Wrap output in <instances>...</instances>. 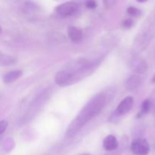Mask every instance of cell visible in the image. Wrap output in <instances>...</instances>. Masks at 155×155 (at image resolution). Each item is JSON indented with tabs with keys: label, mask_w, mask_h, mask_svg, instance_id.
I'll list each match as a JSON object with an SVG mask.
<instances>
[{
	"label": "cell",
	"mask_w": 155,
	"mask_h": 155,
	"mask_svg": "<svg viewBox=\"0 0 155 155\" xmlns=\"http://www.w3.org/2000/svg\"><path fill=\"white\" fill-rule=\"evenodd\" d=\"M105 101L106 97L104 94H98L91 98L69 124L66 136L69 138L75 136L90 120L101 112Z\"/></svg>",
	"instance_id": "cell-1"
},
{
	"label": "cell",
	"mask_w": 155,
	"mask_h": 155,
	"mask_svg": "<svg viewBox=\"0 0 155 155\" xmlns=\"http://www.w3.org/2000/svg\"><path fill=\"white\" fill-rule=\"evenodd\" d=\"M55 83L61 87L70 86L77 82V77L68 71H62L58 73L54 77Z\"/></svg>",
	"instance_id": "cell-2"
},
{
	"label": "cell",
	"mask_w": 155,
	"mask_h": 155,
	"mask_svg": "<svg viewBox=\"0 0 155 155\" xmlns=\"http://www.w3.org/2000/svg\"><path fill=\"white\" fill-rule=\"evenodd\" d=\"M134 23L131 18H127L123 21V27L126 29H130L133 26Z\"/></svg>",
	"instance_id": "cell-15"
},
{
	"label": "cell",
	"mask_w": 155,
	"mask_h": 155,
	"mask_svg": "<svg viewBox=\"0 0 155 155\" xmlns=\"http://www.w3.org/2000/svg\"><path fill=\"white\" fill-rule=\"evenodd\" d=\"M129 67L136 74H143L148 70V63L143 58L136 55L130 59Z\"/></svg>",
	"instance_id": "cell-4"
},
{
	"label": "cell",
	"mask_w": 155,
	"mask_h": 155,
	"mask_svg": "<svg viewBox=\"0 0 155 155\" xmlns=\"http://www.w3.org/2000/svg\"><path fill=\"white\" fill-rule=\"evenodd\" d=\"M86 8L89 9H93L97 7V3L95 0H88L86 2Z\"/></svg>",
	"instance_id": "cell-17"
},
{
	"label": "cell",
	"mask_w": 155,
	"mask_h": 155,
	"mask_svg": "<svg viewBox=\"0 0 155 155\" xmlns=\"http://www.w3.org/2000/svg\"><path fill=\"white\" fill-rule=\"evenodd\" d=\"M152 82H153V83H155V74H154V77H153V78H152Z\"/></svg>",
	"instance_id": "cell-20"
},
{
	"label": "cell",
	"mask_w": 155,
	"mask_h": 155,
	"mask_svg": "<svg viewBox=\"0 0 155 155\" xmlns=\"http://www.w3.org/2000/svg\"><path fill=\"white\" fill-rule=\"evenodd\" d=\"M142 83V78L138 75H132L129 77L125 83V87L128 91L133 92L136 90Z\"/></svg>",
	"instance_id": "cell-8"
},
{
	"label": "cell",
	"mask_w": 155,
	"mask_h": 155,
	"mask_svg": "<svg viewBox=\"0 0 155 155\" xmlns=\"http://www.w3.org/2000/svg\"><path fill=\"white\" fill-rule=\"evenodd\" d=\"M68 35L69 39L74 42H79L83 38V33H82L81 30L77 28V27H74V26L69 27Z\"/></svg>",
	"instance_id": "cell-10"
},
{
	"label": "cell",
	"mask_w": 155,
	"mask_h": 155,
	"mask_svg": "<svg viewBox=\"0 0 155 155\" xmlns=\"http://www.w3.org/2000/svg\"><path fill=\"white\" fill-rule=\"evenodd\" d=\"M22 74L23 72L21 70H15V71H10V72L5 74V76L3 77V81L5 83H12L18 80L22 76Z\"/></svg>",
	"instance_id": "cell-11"
},
{
	"label": "cell",
	"mask_w": 155,
	"mask_h": 155,
	"mask_svg": "<svg viewBox=\"0 0 155 155\" xmlns=\"http://www.w3.org/2000/svg\"><path fill=\"white\" fill-rule=\"evenodd\" d=\"M127 13L131 17H133V18H138V17H140L141 15H142V12H141L140 9L137 8L136 7H133V6H130L127 8Z\"/></svg>",
	"instance_id": "cell-14"
},
{
	"label": "cell",
	"mask_w": 155,
	"mask_h": 155,
	"mask_svg": "<svg viewBox=\"0 0 155 155\" xmlns=\"http://www.w3.org/2000/svg\"><path fill=\"white\" fill-rule=\"evenodd\" d=\"M116 1L117 0H104V4L107 7H111V6L114 5Z\"/></svg>",
	"instance_id": "cell-18"
},
{
	"label": "cell",
	"mask_w": 155,
	"mask_h": 155,
	"mask_svg": "<svg viewBox=\"0 0 155 155\" xmlns=\"http://www.w3.org/2000/svg\"><path fill=\"white\" fill-rule=\"evenodd\" d=\"M151 102L149 99H145L144 100L143 102L142 103V105H141V110L139 111V113L138 114V117H140L143 116L144 114H146L147 113H148L151 109Z\"/></svg>",
	"instance_id": "cell-13"
},
{
	"label": "cell",
	"mask_w": 155,
	"mask_h": 155,
	"mask_svg": "<svg viewBox=\"0 0 155 155\" xmlns=\"http://www.w3.org/2000/svg\"><path fill=\"white\" fill-rule=\"evenodd\" d=\"M78 10V4L74 2H67L62 3L56 8V12L59 15L63 17L71 16Z\"/></svg>",
	"instance_id": "cell-5"
},
{
	"label": "cell",
	"mask_w": 155,
	"mask_h": 155,
	"mask_svg": "<svg viewBox=\"0 0 155 155\" xmlns=\"http://www.w3.org/2000/svg\"><path fill=\"white\" fill-rule=\"evenodd\" d=\"M83 155H89V154H83Z\"/></svg>",
	"instance_id": "cell-22"
},
{
	"label": "cell",
	"mask_w": 155,
	"mask_h": 155,
	"mask_svg": "<svg viewBox=\"0 0 155 155\" xmlns=\"http://www.w3.org/2000/svg\"><path fill=\"white\" fill-rule=\"evenodd\" d=\"M1 31H2V28H1V27H0V33H1Z\"/></svg>",
	"instance_id": "cell-21"
},
{
	"label": "cell",
	"mask_w": 155,
	"mask_h": 155,
	"mask_svg": "<svg viewBox=\"0 0 155 155\" xmlns=\"http://www.w3.org/2000/svg\"><path fill=\"white\" fill-rule=\"evenodd\" d=\"M16 61V58L13 57V56L8 55V54H5L2 52V51H0V66H11V65L15 64Z\"/></svg>",
	"instance_id": "cell-12"
},
{
	"label": "cell",
	"mask_w": 155,
	"mask_h": 155,
	"mask_svg": "<svg viewBox=\"0 0 155 155\" xmlns=\"http://www.w3.org/2000/svg\"><path fill=\"white\" fill-rule=\"evenodd\" d=\"M118 147V141L113 135H108L103 141V148L107 151H112Z\"/></svg>",
	"instance_id": "cell-9"
},
{
	"label": "cell",
	"mask_w": 155,
	"mask_h": 155,
	"mask_svg": "<svg viewBox=\"0 0 155 155\" xmlns=\"http://www.w3.org/2000/svg\"><path fill=\"white\" fill-rule=\"evenodd\" d=\"M151 36L148 33H142L138 34L134 42V49L136 52L143 51L147 48L151 41Z\"/></svg>",
	"instance_id": "cell-6"
},
{
	"label": "cell",
	"mask_w": 155,
	"mask_h": 155,
	"mask_svg": "<svg viewBox=\"0 0 155 155\" xmlns=\"http://www.w3.org/2000/svg\"><path fill=\"white\" fill-rule=\"evenodd\" d=\"M8 124L6 120L0 121V135H2L8 127Z\"/></svg>",
	"instance_id": "cell-16"
},
{
	"label": "cell",
	"mask_w": 155,
	"mask_h": 155,
	"mask_svg": "<svg viewBox=\"0 0 155 155\" xmlns=\"http://www.w3.org/2000/svg\"><path fill=\"white\" fill-rule=\"evenodd\" d=\"M133 104H134V99H133V97H126L117 105L116 110H115V114L117 116L125 115L126 114H127L131 110L133 106Z\"/></svg>",
	"instance_id": "cell-7"
},
{
	"label": "cell",
	"mask_w": 155,
	"mask_h": 155,
	"mask_svg": "<svg viewBox=\"0 0 155 155\" xmlns=\"http://www.w3.org/2000/svg\"><path fill=\"white\" fill-rule=\"evenodd\" d=\"M130 148L135 155H148L150 151V145L145 139L139 138L132 142Z\"/></svg>",
	"instance_id": "cell-3"
},
{
	"label": "cell",
	"mask_w": 155,
	"mask_h": 155,
	"mask_svg": "<svg viewBox=\"0 0 155 155\" xmlns=\"http://www.w3.org/2000/svg\"><path fill=\"white\" fill-rule=\"evenodd\" d=\"M137 2H141V3H143V2H147L148 0H136Z\"/></svg>",
	"instance_id": "cell-19"
}]
</instances>
